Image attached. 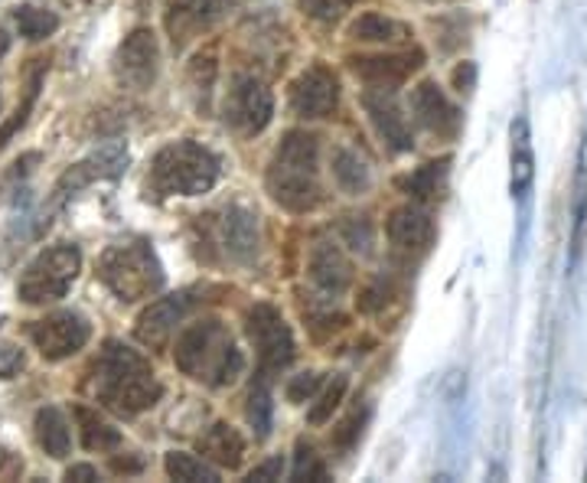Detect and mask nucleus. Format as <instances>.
I'll list each match as a JSON object with an SVG mask.
<instances>
[{"mask_svg":"<svg viewBox=\"0 0 587 483\" xmlns=\"http://www.w3.org/2000/svg\"><path fill=\"white\" fill-rule=\"evenodd\" d=\"M265 187L275 203H281L291 213H310L320 206L323 190H320V144L317 135L307 131H288L284 141L278 144Z\"/></svg>","mask_w":587,"mask_h":483,"instance_id":"nucleus-2","label":"nucleus"},{"mask_svg":"<svg viewBox=\"0 0 587 483\" xmlns=\"http://www.w3.org/2000/svg\"><path fill=\"white\" fill-rule=\"evenodd\" d=\"M346 385H349L346 376H333V379L327 382V389L320 392L317 405H314L310 415H307V421H310L314 428H320V424H327V421L333 418V411L340 408V402H343V395H346Z\"/></svg>","mask_w":587,"mask_h":483,"instance_id":"nucleus-31","label":"nucleus"},{"mask_svg":"<svg viewBox=\"0 0 587 483\" xmlns=\"http://www.w3.org/2000/svg\"><path fill=\"white\" fill-rule=\"evenodd\" d=\"M421 50H408V53H382V56H353L349 69L369 82V86H398L405 82L418 66H421Z\"/></svg>","mask_w":587,"mask_h":483,"instance_id":"nucleus-15","label":"nucleus"},{"mask_svg":"<svg viewBox=\"0 0 587 483\" xmlns=\"http://www.w3.org/2000/svg\"><path fill=\"white\" fill-rule=\"evenodd\" d=\"M193 297L190 294H167L154 304H148L135 323V336L138 343H144L148 349H164L177 330V323H183L187 310H190Z\"/></svg>","mask_w":587,"mask_h":483,"instance_id":"nucleus-11","label":"nucleus"},{"mask_svg":"<svg viewBox=\"0 0 587 483\" xmlns=\"http://www.w3.org/2000/svg\"><path fill=\"white\" fill-rule=\"evenodd\" d=\"M388 301H392V284L375 281V284H369V288L359 294V310H362V314H379Z\"/></svg>","mask_w":587,"mask_h":483,"instance_id":"nucleus-37","label":"nucleus"},{"mask_svg":"<svg viewBox=\"0 0 587 483\" xmlns=\"http://www.w3.org/2000/svg\"><path fill=\"white\" fill-rule=\"evenodd\" d=\"M447 164H450V161H431V164H424L421 170L401 177L398 187H401L411 200H418V203H434V200H441V193H444Z\"/></svg>","mask_w":587,"mask_h":483,"instance_id":"nucleus-24","label":"nucleus"},{"mask_svg":"<svg viewBox=\"0 0 587 483\" xmlns=\"http://www.w3.org/2000/svg\"><path fill=\"white\" fill-rule=\"evenodd\" d=\"M92 395L118 415H141L161 402L164 389L141 353L122 343H105L92 366Z\"/></svg>","mask_w":587,"mask_h":483,"instance_id":"nucleus-1","label":"nucleus"},{"mask_svg":"<svg viewBox=\"0 0 587 483\" xmlns=\"http://www.w3.org/2000/svg\"><path fill=\"white\" fill-rule=\"evenodd\" d=\"M63 4H66V8H73V11H79V8H89L92 0H63Z\"/></svg>","mask_w":587,"mask_h":483,"instance_id":"nucleus-45","label":"nucleus"},{"mask_svg":"<svg viewBox=\"0 0 587 483\" xmlns=\"http://www.w3.org/2000/svg\"><path fill=\"white\" fill-rule=\"evenodd\" d=\"M164 467H167L170 480H180V483H216L219 480L216 467H209L206 460L183 454V450H170Z\"/></svg>","mask_w":587,"mask_h":483,"instance_id":"nucleus-28","label":"nucleus"},{"mask_svg":"<svg viewBox=\"0 0 587 483\" xmlns=\"http://www.w3.org/2000/svg\"><path fill=\"white\" fill-rule=\"evenodd\" d=\"M385 232L392 239V245L398 252H408V255H421L431 249L434 242V219L421 209V206H398L388 223H385Z\"/></svg>","mask_w":587,"mask_h":483,"instance_id":"nucleus-16","label":"nucleus"},{"mask_svg":"<svg viewBox=\"0 0 587 483\" xmlns=\"http://www.w3.org/2000/svg\"><path fill=\"white\" fill-rule=\"evenodd\" d=\"M268 379H271V376L261 372V379L252 382V389H248V405H245L248 424L255 428L258 437H268V431H271V411H275V405H271Z\"/></svg>","mask_w":587,"mask_h":483,"instance_id":"nucleus-29","label":"nucleus"},{"mask_svg":"<svg viewBox=\"0 0 587 483\" xmlns=\"http://www.w3.org/2000/svg\"><path fill=\"white\" fill-rule=\"evenodd\" d=\"M24 369V353L17 346H0V376L4 379H14L17 372Z\"/></svg>","mask_w":587,"mask_h":483,"instance_id":"nucleus-39","label":"nucleus"},{"mask_svg":"<svg viewBox=\"0 0 587 483\" xmlns=\"http://www.w3.org/2000/svg\"><path fill=\"white\" fill-rule=\"evenodd\" d=\"M112 467H115L118 473H135V470H141V460H131V457H115V460H112Z\"/></svg>","mask_w":587,"mask_h":483,"instance_id":"nucleus-43","label":"nucleus"},{"mask_svg":"<svg viewBox=\"0 0 587 483\" xmlns=\"http://www.w3.org/2000/svg\"><path fill=\"white\" fill-rule=\"evenodd\" d=\"M333 177H336L340 190L349 193V196L366 193L369 183H372L369 164H366L356 151H349V148H340V151L333 154Z\"/></svg>","mask_w":587,"mask_h":483,"instance_id":"nucleus-25","label":"nucleus"},{"mask_svg":"<svg viewBox=\"0 0 587 483\" xmlns=\"http://www.w3.org/2000/svg\"><path fill=\"white\" fill-rule=\"evenodd\" d=\"M92 336V327L82 314L76 310H60V314H50L43 320H37L30 327V340L34 346L40 349L43 359L50 363H60V359H69L73 353H79Z\"/></svg>","mask_w":587,"mask_h":483,"instance_id":"nucleus-9","label":"nucleus"},{"mask_svg":"<svg viewBox=\"0 0 587 483\" xmlns=\"http://www.w3.org/2000/svg\"><path fill=\"white\" fill-rule=\"evenodd\" d=\"M229 0H170V30L174 37H187L200 27H206L213 17L222 14Z\"/></svg>","mask_w":587,"mask_h":483,"instance_id":"nucleus-22","label":"nucleus"},{"mask_svg":"<svg viewBox=\"0 0 587 483\" xmlns=\"http://www.w3.org/2000/svg\"><path fill=\"white\" fill-rule=\"evenodd\" d=\"M532 183H535V151H532L528 122L519 115L509 125V190L515 200H525Z\"/></svg>","mask_w":587,"mask_h":483,"instance_id":"nucleus-19","label":"nucleus"},{"mask_svg":"<svg viewBox=\"0 0 587 483\" xmlns=\"http://www.w3.org/2000/svg\"><path fill=\"white\" fill-rule=\"evenodd\" d=\"M219 236H222V245L232 258H252L258 249V226L245 206L226 209V216L219 219Z\"/></svg>","mask_w":587,"mask_h":483,"instance_id":"nucleus-20","label":"nucleus"},{"mask_svg":"<svg viewBox=\"0 0 587 483\" xmlns=\"http://www.w3.org/2000/svg\"><path fill=\"white\" fill-rule=\"evenodd\" d=\"M125 161H128V151H125L122 144L102 148L99 154L86 157L82 164L69 167V170L60 177V183H56V200H63V196H69V193H76V190L102 180V177H115V174L125 167Z\"/></svg>","mask_w":587,"mask_h":483,"instance_id":"nucleus-18","label":"nucleus"},{"mask_svg":"<svg viewBox=\"0 0 587 483\" xmlns=\"http://www.w3.org/2000/svg\"><path fill=\"white\" fill-rule=\"evenodd\" d=\"M66 480H76V483H92V480H99V470H95V467H89V463H76V467H69V470H66Z\"/></svg>","mask_w":587,"mask_h":483,"instance_id":"nucleus-41","label":"nucleus"},{"mask_svg":"<svg viewBox=\"0 0 587 483\" xmlns=\"http://www.w3.org/2000/svg\"><path fill=\"white\" fill-rule=\"evenodd\" d=\"M245 330H248L252 346L258 349V363H261L265 376L281 372L294 359V336L278 307L255 304L245 317Z\"/></svg>","mask_w":587,"mask_h":483,"instance_id":"nucleus-7","label":"nucleus"},{"mask_svg":"<svg viewBox=\"0 0 587 483\" xmlns=\"http://www.w3.org/2000/svg\"><path fill=\"white\" fill-rule=\"evenodd\" d=\"M353 4H356V0H297L301 14L310 17V21H320V24L340 21Z\"/></svg>","mask_w":587,"mask_h":483,"instance_id":"nucleus-34","label":"nucleus"},{"mask_svg":"<svg viewBox=\"0 0 587 483\" xmlns=\"http://www.w3.org/2000/svg\"><path fill=\"white\" fill-rule=\"evenodd\" d=\"M411 115L421 128H428L437 138H454L460 131V112L457 105L434 86V82H421L411 92Z\"/></svg>","mask_w":587,"mask_h":483,"instance_id":"nucleus-13","label":"nucleus"},{"mask_svg":"<svg viewBox=\"0 0 587 483\" xmlns=\"http://www.w3.org/2000/svg\"><path fill=\"white\" fill-rule=\"evenodd\" d=\"M307 275L314 281V288H320L323 294H343L353 284V265L343 255V249L330 239L317 242L310 249V262H307Z\"/></svg>","mask_w":587,"mask_h":483,"instance_id":"nucleus-14","label":"nucleus"},{"mask_svg":"<svg viewBox=\"0 0 587 483\" xmlns=\"http://www.w3.org/2000/svg\"><path fill=\"white\" fill-rule=\"evenodd\" d=\"M473 79H476V66H473V63L457 66V73H454V86H457L460 92H470V89H473Z\"/></svg>","mask_w":587,"mask_h":483,"instance_id":"nucleus-40","label":"nucleus"},{"mask_svg":"<svg viewBox=\"0 0 587 483\" xmlns=\"http://www.w3.org/2000/svg\"><path fill=\"white\" fill-rule=\"evenodd\" d=\"M327 470L320 463V457L314 454V447L301 444L297 447V460H294V480H323Z\"/></svg>","mask_w":587,"mask_h":483,"instance_id":"nucleus-36","label":"nucleus"},{"mask_svg":"<svg viewBox=\"0 0 587 483\" xmlns=\"http://www.w3.org/2000/svg\"><path fill=\"white\" fill-rule=\"evenodd\" d=\"M174 363L183 376L196 382H209L213 389L232 385L245 366L242 353L235 349L229 330L219 320H196L190 323L174 346Z\"/></svg>","mask_w":587,"mask_h":483,"instance_id":"nucleus-3","label":"nucleus"},{"mask_svg":"<svg viewBox=\"0 0 587 483\" xmlns=\"http://www.w3.org/2000/svg\"><path fill=\"white\" fill-rule=\"evenodd\" d=\"M34 431H37L40 447H43L50 457L63 460V457L69 454L73 434H69V424H66V418H63L60 408H53V405H50V408H40L37 418H34Z\"/></svg>","mask_w":587,"mask_h":483,"instance_id":"nucleus-23","label":"nucleus"},{"mask_svg":"<svg viewBox=\"0 0 587 483\" xmlns=\"http://www.w3.org/2000/svg\"><path fill=\"white\" fill-rule=\"evenodd\" d=\"M76 418L82 424V444L89 450H115L122 444V434L118 428H112L109 421L99 418V411L92 408H76Z\"/></svg>","mask_w":587,"mask_h":483,"instance_id":"nucleus-27","label":"nucleus"},{"mask_svg":"<svg viewBox=\"0 0 587 483\" xmlns=\"http://www.w3.org/2000/svg\"><path fill=\"white\" fill-rule=\"evenodd\" d=\"M99 275L109 284V291L125 304L154 297L164 288V268L144 239L112 245L99 262Z\"/></svg>","mask_w":587,"mask_h":483,"instance_id":"nucleus-5","label":"nucleus"},{"mask_svg":"<svg viewBox=\"0 0 587 483\" xmlns=\"http://www.w3.org/2000/svg\"><path fill=\"white\" fill-rule=\"evenodd\" d=\"M577 187H574V236H571V262L580 255V239H584V223H587V170H584V154L577 164Z\"/></svg>","mask_w":587,"mask_h":483,"instance_id":"nucleus-33","label":"nucleus"},{"mask_svg":"<svg viewBox=\"0 0 587 483\" xmlns=\"http://www.w3.org/2000/svg\"><path fill=\"white\" fill-rule=\"evenodd\" d=\"M366 418H369V408H353V411L340 421V428L333 431V437H330V441H333V447H336V450H349V447L359 441Z\"/></svg>","mask_w":587,"mask_h":483,"instance_id":"nucleus-35","label":"nucleus"},{"mask_svg":"<svg viewBox=\"0 0 587 483\" xmlns=\"http://www.w3.org/2000/svg\"><path fill=\"white\" fill-rule=\"evenodd\" d=\"M317 389H320V376H317V372H301V376H294V379L288 382V398H291L294 405H301V402L314 398Z\"/></svg>","mask_w":587,"mask_h":483,"instance_id":"nucleus-38","label":"nucleus"},{"mask_svg":"<svg viewBox=\"0 0 587 483\" xmlns=\"http://www.w3.org/2000/svg\"><path fill=\"white\" fill-rule=\"evenodd\" d=\"M222 161L209 148L196 141H177L154 157L151 187L161 196H203L216 187Z\"/></svg>","mask_w":587,"mask_h":483,"instance_id":"nucleus-4","label":"nucleus"},{"mask_svg":"<svg viewBox=\"0 0 587 483\" xmlns=\"http://www.w3.org/2000/svg\"><path fill=\"white\" fill-rule=\"evenodd\" d=\"M271 115H275V99H271V89L252 76H239L226 96V122L245 135V138H255L261 135L268 125H271Z\"/></svg>","mask_w":587,"mask_h":483,"instance_id":"nucleus-8","label":"nucleus"},{"mask_svg":"<svg viewBox=\"0 0 587 483\" xmlns=\"http://www.w3.org/2000/svg\"><path fill=\"white\" fill-rule=\"evenodd\" d=\"M336 102H340V86L333 73H327L323 66H314L291 82V109L301 118H327L333 115Z\"/></svg>","mask_w":587,"mask_h":483,"instance_id":"nucleus-12","label":"nucleus"},{"mask_svg":"<svg viewBox=\"0 0 587 483\" xmlns=\"http://www.w3.org/2000/svg\"><path fill=\"white\" fill-rule=\"evenodd\" d=\"M157 66H161V50H157L154 30H148V27L135 30V34L122 43L118 60H115L118 79H122L128 89H135V92H144V89L154 86Z\"/></svg>","mask_w":587,"mask_h":483,"instance_id":"nucleus-10","label":"nucleus"},{"mask_svg":"<svg viewBox=\"0 0 587 483\" xmlns=\"http://www.w3.org/2000/svg\"><path fill=\"white\" fill-rule=\"evenodd\" d=\"M362 109L366 115L372 118L375 131L385 138V144L392 151H411V128H408V118L398 112L395 99L385 92V89H372L362 96Z\"/></svg>","mask_w":587,"mask_h":483,"instance_id":"nucleus-17","label":"nucleus"},{"mask_svg":"<svg viewBox=\"0 0 587 483\" xmlns=\"http://www.w3.org/2000/svg\"><path fill=\"white\" fill-rule=\"evenodd\" d=\"M14 21H17V27H21V37H27V40H47V37H53L56 30H60V17L56 14H50V11H43V8H34V4H21L17 11H14Z\"/></svg>","mask_w":587,"mask_h":483,"instance_id":"nucleus-30","label":"nucleus"},{"mask_svg":"<svg viewBox=\"0 0 587 483\" xmlns=\"http://www.w3.org/2000/svg\"><path fill=\"white\" fill-rule=\"evenodd\" d=\"M8 50H11V37H8V30H4V27H0V60L8 56Z\"/></svg>","mask_w":587,"mask_h":483,"instance_id":"nucleus-44","label":"nucleus"},{"mask_svg":"<svg viewBox=\"0 0 587 483\" xmlns=\"http://www.w3.org/2000/svg\"><path fill=\"white\" fill-rule=\"evenodd\" d=\"M82 271V252L76 245H53L47 252H40L27 271L21 275L17 294L24 304H50L69 294V288L76 284Z\"/></svg>","mask_w":587,"mask_h":483,"instance_id":"nucleus-6","label":"nucleus"},{"mask_svg":"<svg viewBox=\"0 0 587 483\" xmlns=\"http://www.w3.org/2000/svg\"><path fill=\"white\" fill-rule=\"evenodd\" d=\"M349 37L353 40H362V43H398L408 37V27L382 17V14H362L353 27H349Z\"/></svg>","mask_w":587,"mask_h":483,"instance_id":"nucleus-26","label":"nucleus"},{"mask_svg":"<svg viewBox=\"0 0 587 483\" xmlns=\"http://www.w3.org/2000/svg\"><path fill=\"white\" fill-rule=\"evenodd\" d=\"M200 450H203V457H206L209 463L235 470V467L242 463V457H245V441H242V434H239L232 424L219 421V424H213V428L200 437Z\"/></svg>","mask_w":587,"mask_h":483,"instance_id":"nucleus-21","label":"nucleus"},{"mask_svg":"<svg viewBox=\"0 0 587 483\" xmlns=\"http://www.w3.org/2000/svg\"><path fill=\"white\" fill-rule=\"evenodd\" d=\"M40 76H43V60H40V66H37V73L30 76V86H27V99H24V105H17V112H14V118L0 128V151H4L8 144H11V138L27 125V118H30V112H34V102H37V96H40Z\"/></svg>","mask_w":587,"mask_h":483,"instance_id":"nucleus-32","label":"nucleus"},{"mask_svg":"<svg viewBox=\"0 0 587 483\" xmlns=\"http://www.w3.org/2000/svg\"><path fill=\"white\" fill-rule=\"evenodd\" d=\"M278 476H281V460L275 457V460H268V463L255 467L248 480H278Z\"/></svg>","mask_w":587,"mask_h":483,"instance_id":"nucleus-42","label":"nucleus"}]
</instances>
